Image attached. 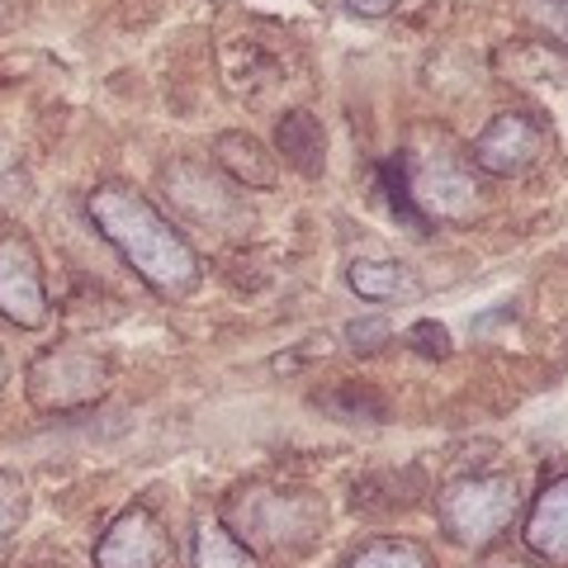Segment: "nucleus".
Wrapping results in <instances>:
<instances>
[{
  "instance_id": "f257e3e1",
  "label": "nucleus",
  "mask_w": 568,
  "mask_h": 568,
  "mask_svg": "<svg viewBox=\"0 0 568 568\" xmlns=\"http://www.w3.org/2000/svg\"><path fill=\"white\" fill-rule=\"evenodd\" d=\"M95 233L123 256V265L162 298H185L200 284V256L148 194L123 181H104L85 200Z\"/></svg>"
},
{
  "instance_id": "f03ea898",
  "label": "nucleus",
  "mask_w": 568,
  "mask_h": 568,
  "mask_svg": "<svg viewBox=\"0 0 568 568\" xmlns=\"http://www.w3.org/2000/svg\"><path fill=\"white\" fill-rule=\"evenodd\" d=\"M223 530L237 545H246L256 559L265 555H298L308 549L327 526V503L308 488L284 484H242L223 497L219 511Z\"/></svg>"
},
{
  "instance_id": "7ed1b4c3",
  "label": "nucleus",
  "mask_w": 568,
  "mask_h": 568,
  "mask_svg": "<svg viewBox=\"0 0 568 568\" xmlns=\"http://www.w3.org/2000/svg\"><path fill=\"white\" fill-rule=\"evenodd\" d=\"M521 511V488L511 474H465L436 493V521L459 549H488L511 530Z\"/></svg>"
},
{
  "instance_id": "20e7f679",
  "label": "nucleus",
  "mask_w": 568,
  "mask_h": 568,
  "mask_svg": "<svg viewBox=\"0 0 568 568\" xmlns=\"http://www.w3.org/2000/svg\"><path fill=\"white\" fill-rule=\"evenodd\" d=\"M114 384V361L85 342H58L33 355L29 375H24V394L33 413L48 417H67V413H85L95 407Z\"/></svg>"
},
{
  "instance_id": "39448f33",
  "label": "nucleus",
  "mask_w": 568,
  "mask_h": 568,
  "mask_svg": "<svg viewBox=\"0 0 568 568\" xmlns=\"http://www.w3.org/2000/svg\"><path fill=\"white\" fill-rule=\"evenodd\" d=\"M162 194L175 209V219L209 227V233L233 237V233H246V223H252L242 185H233L227 175H219L204 162H190V156H181V162H171L162 171Z\"/></svg>"
},
{
  "instance_id": "423d86ee",
  "label": "nucleus",
  "mask_w": 568,
  "mask_h": 568,
  "mask_svg": "<svg viewBox=\"0 0 568 568\" xmlns=\"http://www.w3.org/2000/svg\"><path fill=\"white\" fill-rule=\"evenodd\" d=\"M407 194L426 223H474L484 213V185L474 162L455 152H407Z\"/></svg>"
},
{
  "instance_id": "0eeeda50",
  "label": "nucleus",
  "mask_w": 568,
  "mask_h": 568,
  "mask_svg": "<svg viewBox=\"0 0 568 568\" xmlns=\"http://www.w3.org/2000/svg\"><path fill=\"white\" fill-rule=\"evenodd\" d=\"M549 138L555 133H549V123L540 114L503 110V114H493L488 129L474 138L469 162L484 175H503V181H511V175H526L549 152Z\"/></svg>"
},
{
  "instance_id": "6e6552de",
  "label": "nucleus",
  "mask_w": 568,
  "mask_h": 568,
  "mask_svg": "<svg viewBox=\"0 0 568 568\" xmlns=\"http://www.w3.org/2000/svg\"><path fill=\"white\" fill-rule=\"evenodd\" d=\"M0 317L24 332L48 327L52 317L43 261L33 252V242L20 233H0Z\"/></svg>"
},
{
  "instance_id": "1a4fd4ad",
  "label": "nucleus",
  "mask_w": 568,
  "mask_h": 568,
  "mask_svg": "<svg viewBox=\"0 0 568 568\" xmlns=\"http://www.w3.org/2000/svg\"><path fill=\"white\" fill-rule=\"evenodd\" d=\"M166 564H171L166 526L142 503L123 507L95 545V568H166Z\"/></svg>"
},
{
  "instance_id": "9d476101",
  "label": "nucleus",
  "mask_w": 568,
  "mask_h": 568,
  "mask_svg": "<svg viewBox=\"0 0 568 568\" xmlns=\"http://www.w3.org/2000/svg\"><path fill=\"white\" fill-rule=\"evenodd\" d=\"M219 58H223L227 91H233L237 100H246V104H265L284 81H290V71H284L280 52H271L261 39H227L219 48Z\"/></svg>"
},
{
  "instance_id": "9b49d317",
  "label": "nucleus",
  "mask_w": 568,
  "mask_h": 568,
  "mask_svg": "<svg viewBox=\"0 0 568 568\" xmlns=\"http://www.w3.org/2000/svg\"><path fill=\"white\" fill-rule=\"evenodd\" d=\"M526 549L545 564L568 568V474H555L536 493L526 517Z\"/></svg>"
},
{
  "instance_id": "f8f14e48",
  "label": "nucleus",
  "mask_w": 568,
  "mask_h": 568,
  "mask_svg": "<svg viewBox=\"0 0 568 568\" xmlns=\"http://www.w3.org/2000/svg\"><path fill=\"white\" fill-rule=\"evenodd\" d=\"M213 162L242 190H275L280 185V156L265 152V142L242 129H227L213 138Z\"/></svg>"
},
{
  "instance_id": "ddd939ff",
  "label": "nucleus",
  "mask_w": 568,
  "mask_h": 568,
  "mask_svg": "<svg viewBox=\"0 0 568 568\" xmlns=\"http://www.w3.org/2000/svg\"><path fill=\"white\" fill-rule=\"evenodd\" d=\"M422 493H426V478L417 469H375V474L355 478L351 507L369 521H384V517H398V511L417 507Z\"/></svg>"
},
{
  "instance_id": "4468645a",
  "label": "nucleus",
  "mask_w": 568,
  "mask_h": 568,
  "mask_svg": "<svg viewBox=\"0 0 568 568\" xmlns=\"http://www.w3.org/2000/svg\"><path fill=\"white\" fill-rule=\"evenodd\" d=\"M275 148H280L275 156H284V166H294L308 181L327 171V133L308 110H290L275 123Z\"/></svg>"
},
{
  "instance_id": "2eb2a0df",
  "label": "nucleus",
  "mask_w": 568,
  "mask_h": 568,
  "mask_svg": "<svg viewBox=\"0 0 568 568\" xmlns=\"http://www.w3.org/2000/svg\"><path fill=\"white\" fill-rule=\"evenodd\" d=\"M346 284L365 298V304H398V298L417 294L413 271L398 265V261H351Z\"/></svg>"
},
{
  "instance_id": "dca6fc26",
  "label": "nucleus",
  "mask_w": 568,
  "mask_h": 568,
  "mask_svg": "<svg viewBox=\"0 0 568 568\" xmlns=\"http://www.w3.org/2000/svg\"><path fill=\"white\" fill-rule=\"evenodd\" d=\"M190 568H256V555L223 530V521H200L190 540Z\"/></svg>"
},
{
  "instance_id": "f3484780",
  "label": "nucleus",
  "mask_w": 568,
  "mask_h": 568,
  "mask_svg": "<svg viewBox=\"0 0 568 568\" xmlns=\"http://www.w3.org/2000/svg\"><path fill=\"white\" fill-rule=\"evenodd\" d=\"M313 403L332 413L336 422H388V403L375 388H361V384H336L327 394H313Z\"/></svg>"
},
{
  "instance_id": "a211bd4d",
  "label": "nucleus",
  "mask_w": 568,
  "mask_h": 568,
  "mask_svg": "<svg viewBox=\"0 0 568 568\" xmlns=\"http://www.w3.org/2000/svg\"><path fill=\"white\" fill-rule=\"evenodd\" d=\"M346 568H432V555L407 536H379L355 549Z\"/></svg>"
},
{
  "instance_id": "6ab92c4d",
  "label": "nucleus",
  "mask_w": 568,
  "mask_h": 568,
  "mask_svg": "<svg viewBox=\"0 0 568 568\" xmlns=\"http://www.w3.org/2000/svg\"><path fill=\"white\" fill-rule=\"evenodd\" d=\"M379 190H384L388 209H394V219H403L413 233H432V223L422 219L413 194H407V152H394L388 162H379Z\"/></svg>"
},
{
  "instance_id": "aec40b11",
  "label": "nucleus",
  "mask_w": 568,
  "mask_h": 568,
  "mask_svg": "<svg viewBox=\"0 0 568 568\" xmlns=\"http://www.w3.org/2000/svg\"><path fill=\"white\" fill-rule=\"evenodd\" d=\"M29 204V171L10 138H0V213H14Z\"/></svg>"
},
{
  "instance_id": "412c9836",
  "label": "nucleus",
  "mask_w": 568,
  "mask_h": 568,
  "mask_svg": "<svg viewBox=\"0 0 568 568\" xmlns=\"http://www.w3.org/2000/svg\"><path fill=\"white\" fill-rule=\"evenodd\" d=\"M24 507H29V493H24V478L0 469V559L10 555L14 545V530L24 521Z\"/></svg>"
},
{
  "instance_id": "4be33fe9",
  "label": "nucleus",
  "mask_w": 568,
  "mask_h": 568,
  "mask_svg": "<svg viewBox=\"0 0 568 568\" xmlns=\"http://www.w3.org/2000/svg\"><path fill=\"white\" fill-rule=\"evenodd\" d=\"M521 14L530 29L545 33V43L568 52V0H521Z\"/></svg>"
},
{
  "instance_id": "5701e85b",
  "label": "nucleus",
  "mask_w": 568,
  "mask_h": 568,
  "mask_svg": "<svg viewBox=\"0 0 568 568\" xmlns=\"http://www.w3.org/2000/svg\"><path fill=\"white\" fill-rule=\"evenodd\" d=\"M388 342H394V327L384 317H355V323H346V346L355 355H379Z\"/></svg>"
},
{
  "instance_id": "b1692460",
  "label": "nucleus",
  "mask_w": 568,
  "mask_h": 568,
  "mask_svg": "<svg viewBox=\"0 0 568 568\" xmlns=\"http://www.w3.org/2000/svg\"><path fill=\"white\" fill-rule=\"evenodd\" d=\"M407 336H413V346L422 355H450V336H446V327H440V323H417Z\"/></svg>"
},
{
  "instance_id": "393cba45",
  "label": "nucleus",
  "mask_w": 568,
  "mask_h": 568,
  "mask_svg": "<svg viewBox=\"0 0 568 568\" xmlns=\"http://www.w3.org/2000/svg\"><path fill=\"white\" fill-rule=\"evenodd\" d=\"M342 6L351 10V14H365V20H379V14H388L398 6V0H342Z\"/></svg>"
},
{
  "instance_id": "a878e982",
  "label": "nucleus",
  "mask_w": 568,
  "mask_h": 568,
  "mask_svg": "<svg viewBox=\"0 0 568 568\" xmlns=\"http://www.w3.org/2000/svg\"><path fill=\"white\" fill-rule=\"evenodd\" d=\"M14 14H20V0H0V29H10Z\"/></svg>"
},
{
  "instance_id": "bb28decb",
  "label": "nucleus",
  "mask_w": 568,
  "mask_h": 568,
  "mask_svg": "<svg viewBox=\"0 0 568 568\" xmlns=\"http://www.w3.org/2000/svg\"><path fill=\"white\" fill-rule=\"evenodd\" d=\"M0 384H6V351H0Z\"/></svg>"
}]
</instances>
